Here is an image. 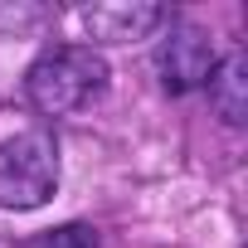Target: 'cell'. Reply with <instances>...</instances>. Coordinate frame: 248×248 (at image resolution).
Instances as JSON below:
<instances>
[{
	"label": "cell",
	"instance_id": "cell-1",
	"mask_svg": "<svg viewBox=\"0 0 248 248\" xmlns=\"http://www.w3.org/2000/svg\"><path fill=\"white\" fill-rule=\"evenodd\" d=\"M107 83V63L88 49V44H59L44 49L30 73H25V93L44 117H68L83 102H93Z\"/></svg>",
	"mask_w": 248,
	"mask_h": 248
},
{
	"label": "cell",
	"instance_id": "cell-2",
	"mask_svg": "<svg viewBox=\"0 0 248 248\" xmlns=\"http://www.w3.org/2000/svg\"><path fill=\"white\" fill-rule=\"evenodd\" d=\"M59 190V146L44 127L0 141V209H39Z\"/></svg>",
	"mask_w": 248,
	"mask_h": 248
},
{
	"label": "cell",
	"instance_id": "cell-3",
	"mask_svg": "<svg viewBox=\"0 0 248 248\" xmlns=\"http://www.w3.org/2000/svg\"><path fill=\"white\" fill-rule=\"evenodd\" d=\"M214 63H219V54H214L209 34L195 30V25H175V30L161 39V49H156V68H161V83H166L170 93H195V88H204L209 73H214Z\"/></svg>",
	"mask_w": 248,
	"mask_h": 248
},
{
	"label": "cell",
	"instance_id": "cell-4",
	"mask_svg": "<svg viewBox=\"0 0 248 248\" xmlns=\"http://www.w3.org/2000/svg\"><path fill=\"white\" fill-rule=\"evenodd\" d=\"M170 20L166 5H141V0H102V5H83L78 10V25L93 44H132V39H146L156 34L161 25Z\"/></svg>",
	"mask_w": 248,
	"mask_h": 248
},
{
	"label": "cell",
	"instance_id": "cell-5",
	"mask_svg": "<svg viewBox=\"0 0 248 248\" xmlns=\"http://www.w3.org/2000/svg\"><path fill=\"white\" fill-rule=\"evenodd\" d=\"M204 88H209L214 112L229 122V127H243V122H248V59H243V54L219 59Z\"/></svg>",
	"mask_w": 248,
	"mask_h": 248
},
{
	"label": "cell",
	"instance_id": "cell-6",
	"mask_svg": "<svg viewBox=\"0 0 248 248\" xmlns=\"http://www.w3.org/2000/svg\"><path fill=\"white\" fill-rule=\"evenodd\" d=\"M20 248H97V233L88 224H59V229H44V233L25 238Z\"/></svg>",
	"mask_w": 248,
	"mask_h": 248
}]
</instances>
